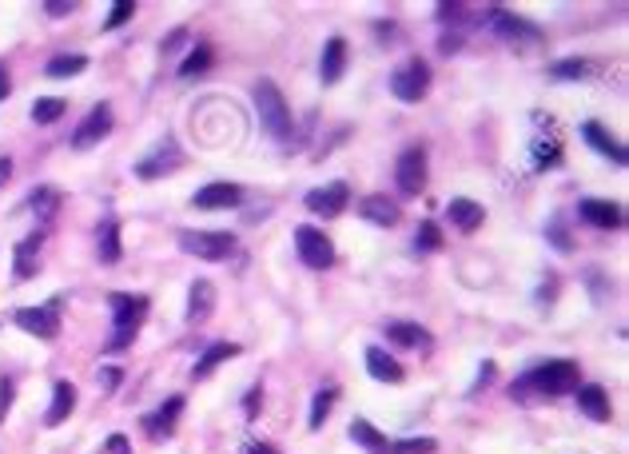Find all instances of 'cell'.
<instances>
[{
  "instance_id": "ab89813d",
  "label": "cell",
  "mask_w": 629,
  "mask_h": 454,
  "mask_svg": "<svg viewBox=\"0 0 629 454\" xmlns=\"http://www.w3.org/2000/svg\"><path fill=\"white\" fill-rule=\"evenodd\" d=\"M259 406H263V387H251L243 395V414H247V419H255V414H259Z\"/></svg>"
},
{
  "instance_id": "ba28073f",
  "label": "cell",
  "mask_w": 629,
  "mask_h": 454,
  "mask_svg": "<svg viewBox=\"0 0 629 454\" xmlns=\"http://www.w3.org/2000/svg\"><path fill=\"white\" fill-rule=\"evenodd\" d=\"M395 180L403 196H418L426 188V151L422 148H406L395 164Z\"/></svg>"
},
{
  "instance_id": "f6af8a7d",
  "label": "cell",
  "mask_w": 629,
  "mask_h": 454,
  "mask_svg": "<svg viewBox=\"0 0 629 454\" xmlns=\"http://www.w3.org/2000/svg\"><path fill=\"white\" fill-rule=\"evenodd\" d=\"M100 379H104V387H116V382H119V371H116V366H108Z\"/></svg>"
},
{
  "instance_id": "836d02e7",
  "label": "cell",
  "mask_w": 629,
  "mask_h": 454,
  "mask_svg": "<svg viewBox=\"0 0 629 454\" xmlns=\"http://www.w3.org/2000/svg\"><path fill=\"white\" fill-rule=\"evenodd\" d=\"M589 72V60H557L554 68H549V76L557 80H581Z\"/></svg>"
},
{
  "instance_id": "8992f818",
  "label": "cell",
  "mask_w": 629,
  "mask_h": 454,
  "mask_svg": "<svg viewBox=\"0 0 629 454\" xmlns=\"http://www.w3.org/2000/svg\"><path fill=\"white\" fill-rule=\"evenodd\" d=\"M295 251H299V259L307 263L311 271H323L334 263V243L318 227H311V223L295 227Z\"/></svg>"
},
{
  "instance_id": "4316f807",
  "label": "cell",
  "mask_w": 629,
  "mask_h": 454,
  "mask_svg": "<svg viewBox=\"0 0 629 454\" xmlns=\"http://www.w3.org/2000/svg\"><path fill=\"white\" fill-rule=\"evenodd\" d=\"M40 243H44V231H32L28 239H20V243H16V279H32V275H36L32 251H40Z\"/></svg>"
},
{
  "instance_id": "603a6c76",
  "label": "cell",
  "mask_w": 629,
  "mask_h": 454,
  "mask_svg": "<svg viewBox=\"0 0 629 454\" xmlns=\"http://www.w3.org/2000/svg\"><path fill=\"white\" fill-rule=\"evenodd\" d=\"M578 406L589 414L594 422H610V395H605L602 387H578Z\"/></svg>"
},
{
  "instance_id": "83f0119b",
  "label": "cell",
  "mask_w": 629,
  "mask_h": 454,
  "mask_svg": "<svg viewBox=\"0 0 629 454\" xmlns=\"http://www.w3.org/2000/svg\"><path fill=\"white\" fill-rule=\"evenodd\" d=\"M350 438H355L358 446H366L371 454H390V442H387V438H382L366 419H355V422H350Z\"/></svg>"
},
{
  "instance_id": "f546056e",
  "label": "cell",
  "mask_w": 629,
  "mask_h": 454,
  "mask_svg": "<svg viewBox=\"0 0 629 454\" xmlns=\"http://www.w3.org/2000/svg\"><path fill=\"white\" fill-rule=\"evenodd\" d=\"M96 235H100V259L116 263L119 259V227H116V219H104Z\"/></svg>"
},
{
  "instance_id": "d4e9b609",
  "label": "cell",
  "mask_w": 629,
  "mask_h": 454,
  "mask_svg": "<svg viewBox=\"0 0 629 454\" xmlns=\"http://www.w3.org/2000/svg\"><path fill=\"white\" fill-rule=\"evenodd\" d=\"M562 156V140H557V127L546 119V135H533V167H549Z\"/></svg>"
},
{
  "instance_id": "1f68e13d",
  "label": "cell",
  "mask_w": 629,
  "mask_h": 454,
  "mask_svg": "<svg viewBox=\"0 0 629 454\" xmlns=\"http://www.w3.org/2000/svg\"><path fill=\"white\" fill-rule=\"evenodd\" d=\"M64 112H68V104L56 100V96H44V100L32 104V119H36V124H56Z\"/></svg>"
},
{
  "instance_id": "7bdbcfd3",
  "label": "cell",
  "mask_w": 629,
  "mask_h": 454,
  "mask_svg": "<svg viewBox=\"0 0 629 454\" xmlns=\"http://www.w3.org/2000/svg\"><path fill=\"white\" fill-rule=\"evenodd\" d=\"M8 175H12V159H8V156H0V188L8 183Z\"/></svg>"
},
{
  "instance_id": "cb8c5ba5",
  "label": "cell",
  "mask_w": 629,
  "mask_h": 454,
  "mask_svg": "<svg viewBox=\"0 0 629 454\" xmlns=\"http://www.w3.org/2000/svg\"><path fill=\"white\" fill-rule=\"evenodd\" d=\"M235 355H239L235 342H211V347L203 350V358H199V363L191 366V379H207V374H211L215 366L227 363V358H235Z\"/></svg>"
},
{
  "instance_id": "6da1fadb",
  "label": "cell",
  "mask_w": 629,
  "mask_h": 454,
  "mask_svg": "<svg viewBox=\"0 0 629 454\" xmlns=\"http://www.w3.org/2000/svg\"><path fill=\"white\" fill-rule=\"evenodd\" d=\"M570 390H578V363H570V358H549V363L533 366L530 374H522V379L510 387V395L514 398H557V395H570Z\"/></svg>"
},
{
  "instance_id": "d6a6232c",
  "label": "cell",
  "mask_w": 629,
  "mask_h": 454,
  "mask_svg": "<svg viewBox=\"0 0 629 454\" xmlns=\"http://www.w3.org/2000/svg\"><path fill=\"white\" fill-rule=\"evenodd\" d=\"M28 204H32V212H36L40 219H52L56 207H60V191L40 188V191H32V196H28Z\"/></svg>"
},
{
  "instance_id": "4fadbf2b",
  "label": "cell",
  "mask_w": 629,
  "mask_h": 454,
  "mask_svg": "<svg viewBox=\"0 0 629 454\" xmlns=\"http://www.w3.org/2000/svg\"><path fill=\"white\" fill-rule=\"evenodd\" d=\"M239 196L243 191L235 188V183H207V188H199L196 196H191V204L196 207H203V212H219V207H235L239 204Z\"/></svg>"
},
{
  "instance_id": "484cf974",
  "label": "cell",
  "mask_w": 629,
  "mask_h": 454,
  "mask_svg": "<svg viewBox=\"0 0 629 454\" xmlns=\"http://www.w3.org/2000/svg\"><path fill=\"white\" fill-rule=\"evenodd\" d=\"M387 339L398 342V347H410V350H426L430 347V335L422 331L418 323H390L387 327Z\"/></svg>"
},
{
  "instance_id": "2e32d148",
  "label": "cell",
  "mask_w": 629,
  "mask_h": 454,
  "mask_svg": "<svg viewBox=\"0 0 629 454\" xmlns=\"http://www.w3.org/2000/svg\"><path fill=\"white\" fill-rule=\"evenodd\" d=\"M215 311V283L211 279H196L188 291V323H203Z\"/></svg>"
},
{
  "instance_id": "30bf717a",
  "label": "cell",
  "mask_w": 629,
  "mask_h": 454,
  "mask_svg": "<svg viewBox=\"0 0 629 454\" xmlns=\"http://www.w3.org/2000/svg\"><path fill=\"white\" fill-rule=\"evenodd\" d=\"M175 167H183V151L175 140H164L148 159H140L135 175H140V180H159V175H172Z\"/></svg>"
},
{
  "instance_id": "52a82bcc",
  "label": "cell",
  "mask_w": 629,
  "mask_h": 454,
  "mask_svg": "<svg viewBox=\"0 0 629 454\" xmlns=\"http://www.w3.org/2000/svg\"><path fill=\"white\" fill-rule=\"evenodd\" d=\"M180 247L196 259H227L235 251V239L227 231H180Z\"/></svg>"
},
{
  "instance_id": "4dcf8cb0",
  "label": "cell",
  "mask_w": 629,
  "mask_h": 454,
  "mask_svg": "<svg viewBox=\"0 0 629 454\" xmlns=\"http://www.w3.org/2000/svg\"><path fill=\"white\" fill-rule=\"evenodd\" d=\"M84 68H88L84 56H52V60H48V68H44V76L68 80V76H76V72H84Z\"/></svg>"
},
{
  "instance_id": "277c9868",
  "label": "cell",
  "mask_w": 629,
  "mask_h": 454,
  "mask_svg": "<svg viewBox=\"0 0 629 454\" xmlns=\"http://www.w3.org/2000/svg\"><path fill=\"white\" fill-rule=\"evenodd\" d=\"M60 307H64V295H52L48 307H20L12 319H16V327H24L28 335L52 342L56 335H60Z\"/></svg>"
},
{
  "instance_id": "74e56055",
  "label": "cell",
  "mask_w": 629,
  "mask_h": 454,
  "mask_svg": "<svg viewBox=\"0 0 629 454\" xmlns=\"http://www.w3.org/2000/svg\"><path fill=\"white\" fill-rule=\"evenodd\" d=\"M418 247H426V251H438V247H442V235H438L434 223H422L418 227Z\"/></svg>"
},
{
  "instance_id": "44dd1931",
  "label": "cell",
  "mask_w": 629,
  "mask_h": 454,
  "mask_svg": "<svg viewBox=\"0 0 629 454\" xmlns=\"http://www.w3.org/2000/svg\"><path fill=\"white\" fill-rule=\"evenodd\" d=\"M581 135L589 140V148H594V151H602V156H610V159H617V164H625V148H621V143L613 140V135L605 132L597 119H589V124L581 127Z\"/></svg>"
},
{
  "instance_id": "f1b7e54d",
  "label": "cell",
  "mask_w": 629,
  "mask_h": 454,
  "mask_svg": "<svg viewBox=\"0 0 629 454\" xmlns=\"http://www.w3.org/2000/svg\"><path fill=\"white\" fill-rule=\"evenodd\" d=\"M334 398H339V390H334V387L315 390V403H311V419H307V427H311V430H318V427L326 422V414L334 411Z\"/></svg>"
},
{
  "instance_id": "7402d4cb",
  "label": "cell",
  "mask_w": 629,
  "mask_h": 454,
  "mask_svg": "<svg viewBox=\"0 0 629 454\" xmlns=\"http://www.w3.org/2000/svg\"><path fill=\"white\" fill-rule=\"evenodd\" d=\"M450 219H454V227L458 231H478L482 227V219H486V212H482V204H474V199H450Z\"/></svg>"
},
{
  "instance_id": "60d3db41",
  "label": "cell",
  "mask_w": 629,
  "mask_h": 454,
  "mask_svg": "<svg viewBox=\"0 0 629 454\" xmlns=\"http://www.w3.org/2000/svg\"><path fill=\"white\" fill-rule=\"evenodd\" d=\"M108 450H111V454H132V446H127L124 435H111V438H108Z\"/></svg>"
},
{
  "instance_id": "5b68a950",
  "label": "cell",
  "mask_w": 629,
  "mask_h": 454,
  "mask_svg": "<svg viewBox=\"0 0 629 454\" xmlns=\"http://www.w3.org/2000/svg\"><path fill=\"white\" fill-rule=\"evenodd\" d=\"M390 92H395L403 104H418L422 96L430 92V64L418 60V56H414V60H406L403 68L390 76Z\"/></svg>"
},
{
  "instance_id": "ee69618b",
  "label": "cell",
  "mask_w": 629,
  "mask_h": 454,
  "mask_svg": "<svg viewBox=\"0 0 629 454\" xmlns=\"http://www.w3.org/2000/svg\"><path fill=\"white\" fill-rule=\"evenodd\" d=\"M247 454H279L271 442H255V446H247Z\"/></svg>"
},
{
  "instance_id": "7c38bea8",
  "label": "cell",
  "mask_w": 629,
  "mask_h": 454,
  "mask_svg": "<svg viewBox=\"0 0 629 454\" xmlns=\"http://www.w3.org/2000/svg\"><path fill=\"white\" fill-rule=\"evenodd\" d=\"M180 414H183V395H172L156 414H148V419H143V427H148L151 438H172L175 427H180Z\"/></svg>"
},
{
  "instance_id": "f35d334b",
  "label": "cell",
  "mask_w": 629,
  "mask_h": 454,
  "mask_svg": "<svg viewBox=\"0 0 629 454\" xmlns=\"http://www.w3.org/2000/svg\"><path fill=\"white\" fill-rule=\"evenodd\" d=\"M12 398H16V382L12 379H0V422H4L8 411H12Z\"/></svg>"
},
{
  "instance_id": "ac0fdd59",
  "label": "cell",
  "mask_w": 629,
  "mask_h": 454,
  "mask_svg": "<svg viewBox=\"0 0 629 454\" xmlns=\"http://www.w3.org/2000/svg\"><path fill=\"white\" fill-rule=\"evenodd\" d=\"M366 371L374 374L379 382H403V363L395 355H387L382 347H366Z\"/></svg>"
},
{
  "instance_id": "9a60e30c",
  "label": "cell",
  "mask_w": 629,
  "mask_h": 454,
  "mask_svg": "<svg viewBox=\"0 0 629 454\" xmlns=\"http://www.w3.org/2000/svg\"><path fill=\"white\" fill-rule=\"evenodd\" d=\"M342 68H347V40L342 36H331L323 48V64H318V80L323 84H339Z\"/></svg>"
},
{
  "instance_id": "7dc6e473",
  "label": "cell",
  "mask_w": 629,
  "mask_h": 454,
  "mask_svg": "<svg viewBox=\"0 0 629 454\" xmlns=\"http://www.w3.org/2000/svg\"><path fill=\"white\" fill-rule=\"evenodd\" d=\"M8 88H12V84H8V72L0 68V100H4V96H8Z\"/></svg>"
},
{
  "instance_id": "d6986e66",
  "label": "cell",
  "mask_w": 629,
  "mask_h": 454,
  "mask_svg": "<svg viewBox=\"0 0 629 454\" xmlns=\"http://www.w3.org/2000/svg\"><path fill=\"white\" fill-rule=\"evenodd\" d=\"M72 411H76V387H72L68 379H60V382L52 387V406H48L44 422H48V427H60V422L68 419Z\"/></svg>"
},
{
  "instance_id": "e0dca14e",
  "label": "cell",
  "mask_w": 629,
  "mask_h": 454,
  "mask_svg": "<svg viewBox=\"0 0 629 454\" xmlns=\"http://www.w3.org/2000/svg\"><path fill=\"white\" fill-rule=\"evenodd\" d=\"M490 24H494V32H498L502 40H530V44H538V28H530L525 20H518L514 12H502V8H494V16H490Z\"/></svg>"
},
{
  "instance_id": "3957f363",
  "label": "cell",
  "mask_w": 629,
  "mask_h": 454,
  "mask_svg": "<svg viewBox=\"0 0 629 454\" xmlns=\"http://www.w3.org/2000/svg\"><path fill=\"white\" fill-rule=\"evenodd\" d=\"M251 96H255V108H259L263 127H267L275 140H287V135H291V108H287L283 92H279L271 80H259V84L251 88Z\"/></svg>"
},
{
  "instance_id": "bcb514c9",
  "label": "cell",
  "mask_w": 629,
  "mask_h": 454,
  "mask_svg": "<svg viewBox=\"0 0 629 454\" xmlns=\"http://www.w3.org/2000/svg\"><path fill=\"white\" fill-rule=\"evenodd\" d=\"M44 8H48L52 16H68V12H72V4H44Z\"/></svg>"
},
{
  "instance_id": "e575fe53",
  "label": "cell",
  "mask_w": 629,
  "mask_h": 454,
  "mask_svg": "<svg viewBox=\"0 0 629 454\" xmlns=\"http://www.w3.org/2000/svg\"><path fill=\"white\" fill-rule=\"evenodd\" d=\"M211 64V44H199V52H191L188 60H183V68H180V76H199V72Z\"/></svg>"
},
{
  "instance_id": "ffe728a7",
  "label": "cell",
  "mask_w": 629,
  "mask_h": 454,
  "mask_svg": "<svg viewBox=\"0 0 629 454\" xmlns=\"http://www.w3.org/2000/svg\"><path fill=\"white\" fill-rule=\"evenodd\" d=\"M581 219L610 231L621 223V212H617V204H605V199H581Z\"/></svg>"
},
{
  "instance_id": "8d00e7d4",
  "label": "cell",
  "mask_w": 629,
  "mask_h": 454,
  "mask_svg": "<svg viewBox=\"0 0 629 454\" xmlns=\"http://www.w3.org/2000/svg\"><path fill=\"white\" fill-rule=\"evenodd\" d=\"M132 12H135V0H119V4L111 8V16L104 20V28H119V24H124Z\"/></svg>"
},
{
  "instance_id": "d590c367",
  "label": "cell",
  "mask_w": 629,
  "mask_h": 454,
  "mask_svg": "<svg viewBox=\"0 0 629 454\" xmlns=\"http://www.w3.org/2000/svg\"><path fill=\"white\" fill-rule=\"evenodd\" d=\"M390 454H434V438H403V442H390Z\"/></svg>"
},
{
  "instance_id": "b9f144b4",
  "label": "cell",
  "mask_w": 629,
  "mask_h": 454,
  "mask_svg": "<svg viewBox=\"0 0 629 454\" xmlns=\"http://www.w3.org/2000/svg\"><path fill=\"white\" fill-rule=\"evenodd\" d=\"M458 48H462V40H458V36H442V40H438V52H442V56L458 52Z\"/></svg>"
},
{
  "instance_id": "9c48e42d",
  "label": "cell",
  "mask_w": 629,
  "mask_h": 454,
  "mask_svg": "<svg viewBox=\"0 0 629 454\" xmlns=\"http://www.w3.org/2000/svg\"><path fill=\"white\" fill-rule=\"evenodd\" d=\"M347 204H350V191H347V183H342V180L326 183V188L307 191V212L311 215H323V219L342 215V212H347Z\"/></svg>"
},
{
  "instance_id": "7a4b0ae2",
  "label": "cell",
  "mask_w": 629,
  "mask_h": 454,
  "mask_svg": "<svg viewBox=\"0 0 629 454\" xmlns=\"http://www.w3.org/2000/svg\"><path fill=\"white\" fill-rule=\"evenodd\" d=\"M143 315H148V295H124V291L111 295V331L116 335L108 339V350L127 347L135 339V331H140Z\"/></svg>"
},
{
  "instance_id": "5bb4252c",
  "label": "cell",
  "mask_w": 629,
  "mask_h": 454,
  "mask_svg": "<svg viewBox=\"0 0 629 454\" xmlns=\"http://www.w3.org/2000/svg\"><path fill=\"white\" fill-rule=\"evenodd\" d=\"M358 215L379 223V227H395V223L403 219V212H398V204L390 196H366L363 204H358Z\"/></svg>"
},
{
  "instance_id": "8fae6325",
  "label": "cell",
  "mask_w": 629,
  "mask_h": 454,
  "mask_svg": "<svg viewBox=\"0 0 629 454\" xmlns=\"http://www.w3.org/2000/svg\"><path fill=\"white\" fill-rule=\"evenodd\" d=\"M108 132H111V108L108 104H96L84 116V124L72 132V143H76V148H92V143H100Z\"/></svg>"
}]
</instances>
